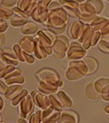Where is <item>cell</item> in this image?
<instances>
[{
    "label": "cell",
    "instance_id": "1",
    "mask_svg": "<svg viewBox=\"0 0 109 123\" xmlns=\"http://www.w3.org/2000/svg\"><path fill=\"white\" fill-rule=\"evenodd\" d=\"M88 75V67L82 59L70 60L65 70V78L69 81H76Z\"/></svg>",
    "mask_w": 109,
    "mask_h": 123
},
{
    "label": "cell",
    "instance_id": "2",
    "mask_svg": "<svg viewBox=\"0 0 109 123\" xmlns=\"http://www.w3.org/2000/svg\"><path fill=\"white\" fill-rule=\"evenodd\" d=\"M68 13L65 11V9L62 7H58L56 9H51L48 12V18L45 26L58 27V26H65L68 22Z\"/></svg>",
    "mask_w": 109,
    "mask_h": 123
},
{
    "label": "cell",
    "instance_id": "3",
    "mask_svg": "<svg viewBox=\"0 0 109 123\" xmlns=\"http://www.w3.org/2000/svg\"><path fill=\"white\" fill-rule=\"evenodd\" d=\"M101 39V34L99 31L95 30L89 24H87L86 27L83 31L81 37L78 38V41L82 45L84 49L87 50L92 47L97 45L98 41Z\"/></svg>",
    "mask_w": 109,
    "mask_h": 123
},
{
    "label": "cell",
    "instance_id": "4",
    "mask_svg": "<svg viewBox=\"0 0 109 123\" xmlns=\"http://www.w3.org/2000/svg\"><path fill=\"white\" fill-rule=\"evenodd\" d=\"M77 13L79 19L86 24H90L98 16L95 6L88 0L83 3H79Z\"/></svg>",
    "mask_w": 109,
    "mask_h": 123
},
{
    "label": "cell",
    "instance_id": "5",
    "mask_svg": "<svg viewBox=\"0 0 109 123\" xmlns=\"http://www.w3.org/2000/svg\"><path fill=\"white\" fill-rule=\"evenodd\" d=\"M69 39L64 35L57 36L52 44L53 55L58 59H63L66 57V52L69 47Z\"/></svg>",
    "mask_w": 109,
    "mask_h": 123
},
{
    "label": "cell",
    "instance_id": "6",
    "mask_svg": "<svg viewBox=\"0 0 109 123\" xmlns=\"http://www.w3.org/2000/svg\"><path fill=\"white\" fill-rule=\"evenodd\" d=\"M35 77L38 81H44V82H48V83H53L57 85L59 88L63 86V81L60 79L59 75L55 69L45 68L36 72Z\"/></svg>",
    "mask_w": 109,
    "mask_h": 123
},
{
    "label": "cell",
    "instance_id": "7",
    "mask_svg": "<svg viewBox=\"0 0 109 123\" xmlns=\"http://www.w3.org/2000/svg\"><path fill=\"white\" fill-rule=\"evenodd\" d=\"M52 2V0H39L36 8L31 15L33 20L40 24L45 25L48 18V6Z\"/></svg>",
    "mask_w": 109,
    "mask_h": 123
},
{
    "label": "cell",
    "instance_id": "8",
    "mask_svg": "<svg viewBox=\"0 0 109 123\" xmlns=\"http://www.w3.org/2000/svg\"><path fill=\"white\" fill-rule=\"evenodd\" d=\"M90 26L101 34V39L109 40V18L97 16L90 24Z\"/></svg>",
    "mask_w": 109,
    "mask_h": 123
},
{
    "label": "cell",
    "instance_id": "9",
    "mask_svg": "<svg viewBox=\"0 0 109 123\" xmlns=\"http://www.w3.org/2000/svg\"><path fill=\"white\" fill-rule=\"evenodd\" d=\"M35 103L33 101V98L31 95L27 94L18 104V115L20 118L28 119L33 111L35 110Z\"/></svg>",
    "mask_w": 109,
    "mask_h": 123
},
{
    "label": "cell",
    "instance_id": "10",
    "mask_svg": "<svg viewBox=\"0 0 109 123\" xmlns=\"http://www.w3.org/2000/svg\"><path fill=\"white\" fill-rule=\"evenodd\" d=\"M86 50L84 49L77 40H73L72 42H70L66 52V57L69 60L82 59L86 56Z\"/></svg>",
    "mask_w": 109,
    "mask_h": 123
},
{
    "label": "cell",
    "instance_id": "11",
    "mask_svg": "<svg viewBox=\"0 0 109 123\" xmlns=\"http://www.w3.org/2000/svg\"><path fill=\"white\" fill-rule=\"evenodd\" d=\"M3 79L5 80V82H6V84L7 86L13 85V84H20V85H23V84H25V82H26V79L22 75L21 70L19 68H17V67L14 68L13 70L10 71Z\"/></svg>",
    "mask_w": 109,
    "mask_h": 123
},
{
    "label": "cell",
    "instance_id": "12",
    "mask_svg": "<svg viewBox=\"0 0 109 123\" xmlns=\"http://www.w3.org/2000/svg\"><path fill=\"white\" fill-rule=\"evenodd\" d=\"M86 26L87 24L82 22L81 20H77V21H74L73 23H71L68 28L70 37L73 40H78Z\"/></svg>",
    "mask_w": 109,
    "mask_h": 123
},
{
    "label": "cell",
    "instance_id": "13",
    "mask_svg": "<svg viewBox=\"0 0 109 123\" xmlns=\"http://www.w3.org/2000/svg\"><path fill=\"white\" fill-rule=\"evenodd\" d=\"M31 97L33 98V101L35 103V105L39 108L41 110H44L46 108H47L50 106V102H49V98L48 96L45 95L40 91H36V90H33L31 92Z\"/></svg>",
    "mask_w": 109,
    "mask_h": 123
},
{
    "label": "cell",
    "instance_id": "14",
    "mask_svg": "<svg viewBox=\"0 0 109 123\" xmlns=\"http://www.w3.org/2000/svg\"><path fill=\"white\" fill-rule=\"evenodd\" d=\"M18 45L25 53L33 54L35 51V37L32 36H24L19 40Z\"/></svg>",
    "mask_w": 109,
    "mask_h": 123
},
{
    "label": "cell",
    "instance_id": "15",
    "mask_svg": "<svg viewBox=\"0 0 109 123\" xmlns=\"http://www.w3.org/2000/svg\"><path fill=\"white\" fill-rule=\"evenodd\" d=\"M59 3L62 5V6L65 9V11L68 13V15L78 18L77 8H78L79 3L75 0H59Z\"/></svg>",
    "mask_w": 109,
    "mask_h": 123
},
{
    "label": "cell",
    "instance_id": "16",
    "mask_svg": "<svg viewBox=\"0 0 109 123\" xmlns=\"http://www.w3.org/2000/svg\"><path fill=\"white\" fill-rule=\"evenodd\" d=\"M38 2H39V0H18L17 6L23 11H25L31 18V15L34 12V10L36 8Z\"/></svg>",
    "mask_w": 109,
    "mask_h": 123
},
{
    "label": "cell",
    "instance_id": "17",
    "mask_svg": "<svg viewBox=\"0 0 109 123\" xmlns=\"http://www.w3.org/2000/svg\"><path fill=\"white\" fill-rule=\"evenodd\" d=\"M35 57L39 60L46 59L48 56L52 55V53L50 52L45 46H44L39 40L35 37V51H34Z\"/></svg>",
    "mask_w": 109,
    "mask_h": 123
},
{
    "label": "cell",
    "instance_id": "18",
    "mask_svg": "<svg viewBox=\"0 0 109 123\" xmlns=\"http://www.w3.org/2000/svg\"><path fill=\"white\" fill-rule=\"evenodd\" d=\"M2 59L6 63H7L8 65H12V66L17 67L18 65V63H19L13 49H7V48L2 49Z\"/></svg>",
    "mask_w": 109,
    "mask_h": 123
},
{
    "label": "cell",
    "instance_id": "19",
    "mask_svg": "<svg viewBox=\"0 0 109 123\" xmlns=\"http://www.w3.org/2000/svg\"><path fill=\"white\" fill-rule=\"evenodd\" d=\"M59 87L53 83H48V82H44V81H39L38 87H37V90L43 93L45 95H50V94H55L57 93Z\"/></svg>",
    "mask_w": 109,
    "mask_h": 123
},
{
    "label": "cell",
    "instance_id": "20",
    "mask_svg": "<svg viewBox=\"0 0 109 123\" xmlns=\"http://www.w3.org/2000/svg\"><path fill=\"white\" fill-rule=\"evenodd\" d=\"M66 122H78V115L73 110L61 111V116L58 119V123Z\"/></svg>",
    "mask_w": 109,
    "mask_h": 123
},
{
    "label": "cell",
    "instance_id": "21",
    "mask_svg": "<svg viewBox=\"0 0 109 123\" xmlns=\"http://www.w3.org/2000/svg\"><path fill=\"white\" fill-rule=\"evenodd\" d=\"M38 29V26L35 24V22H27L24 25V26L20 27V32L22 35L24 36H32L35 35L37 33Z\"/></svg>",
    "mask_w": 109,
    "mask_h": 123
},
{
    "label": "cell",
    "instance_id": "22",
    "mask_svg": "<svg viewBox=\"0 0 109 123\" xmlns=\"http://www.w3.org/2000/svg\"><path fill=\"white\" fill-rule=\"evenodd\" d=\"M85 95L87 98H89L91 100H97L98 98H100V94L97 92V90L95 88L94 82H89L88 84L86 85Z\"/></svg>",
    "mask_w": 109,
    "mask_h": 123
},
{
    "label": "cell",
    "instance_id": "23",
    "mask_svg": "<svg viewBox=\"0 0 109 123\" xmlns=\"http://www.w3.org/2000/svg\"><path fill=\"white\" fill-rule=\"evenodd\" d=\"M22 89H23V88H22V85H20V84L10 85V86H8V88L6 89V93L4 94V96L7 100L11 101L17 95L18 93L21 91Z\"/></svg>",
    "mask_w": 109,
    "mask_h": 123
},
{
    "label": "cell",
    "instance_id": "24",
    "mask_svg": "<svg viewBox=\"0 0 109 123\" xmlns=\"http://www.w3.org/2000/svg\"><path fill=\"white\" fill-rule=\"evenodd\" d=\"M83 60L86 62V64L88 67V75L89 74H93L97 71L98 69V67H99V64H98V61L96 60L95 57H86L83 58Z\"/></svg>",
    "mask_w": 109,
    "mask_h": 123
},
{
    "label": "cell",
    "instance_id": "25",
    "mask_svg": "<svg viewBox=\"0 0 109 123\" xmlns=\"http://www.w3.org/2000/svg\"><path fill=\"white\" fill-rule=\"evenodd\" d=\"M57 95L58 96L61 103L64 106V109H70L73 106V100L67 95V93H65V91H62L61 90V91H57Z\"/></svg>",
    "mask_w": 109,
    "mask_h": 123
},
{
    "label": "cell",
    "instance_id": "26",
    "mask_svg": "<svg viewBox=\"0 0 109 123\" xmlns=\"http://www.w3.org/2000/svg\"><path fill=\"white\" fill-rule=\"evenodd\" d=\"M48 98H49L50 105L52 106L56 110L62 111V110H64V106H63V104L61 103V101H60V99H59L58 96L57 95V93L48 95Z\"/></svg>",
    "mask_w": 109,
    "mask_h": 123
},
{
    "label": "cell",
    "instance_id": "27",
    "mask_svg": "<svg viewBox=\"0 0 109 123\" xmlns=\"http://www.w3.org/2000/svg\"><path fill=\"white\" fill-rule=\"evenodd\" d=\"M13 16V9L11 7H6V6L0 4V18L1 19L7 21V20H10Z\"/></svg>",
    "mask_w": 109,
    "mask_h": 123
},
{
    "label": "cell",
    "instance_id": "28",
    "mask_svg": "<svg viewBox=\"0 0 109 123\" xmlns=\"http://www.w3.org/2000/svg\"><path fill=\"white\" fill-rule=\"evenodd\" d=\"M27 22V18L19 17L17 15H14L10 19V25L14 27H22Z\"/></svg>",
    "mask_w": 109,
    "mask_h": 123
},
{
    "label": "cell",
    "instance_id": "29",
    "mask_svg": "<svg viewBox=\"0 0 109 123\" xmlns=\"http://www.w3.org/2000/svg\"><path fill=\"white\" fill-rule=\"evenodd\" d=\"M108 84L109 79L108 78H105V77L99 78V79H97L96 80L94 81V86H95V88H96V89L97 90V92L99 93V94L102 91V89L105 88V86H107Z\"/></svg>",
    "mask_w": 109,
    "mask_h": 123
},
{
    "label": "cell",
    "instance_id": "30",
    "mask_svg": "<svg viewBox=\"0 0 109 123\" xmlns=\"http://www.w3.org/2000/svg\"><path fill=\"white\" fill-rule=\"evenodd\" d=\"M28 94V92H27V90L26 89H22L20 92L18 93L17 95L16 96V97L14 98L13 99L11 100V105L13 106V107H16V106H18V104H19V102L24 98L26 97V95Z\"/></svg>",
    "mask_w": 109,
    "mask_h": 123
},
{
    "label": "cell",
    "instance_id": "31",
    "mask_svg": "<svg viewBox=\"0 0 109 123\" xmlns=\"http://www.w3.org/2000/svg\"><path fill=\"white\" fill-rule=\"evenodd\" d=\"M60 116H61V111L55 110L47 118L43 119L42 122H58V119L60 118Z\"/></svg>",
    "mask_w": 109,
    "mask_h": 123
},
{
    "label": "cell",
    "instance_id": "32",
    "mask_svg": "<svg viewBox=\"0 0 109 123\" xmlns=\"http://www.w3.org/2000/svg\"><path fill=\"white\" fill-rule=\"evenodd\" d=\"M13 50L16 53V56L17 57L18 61L22 62V63H25V54L26 53L24 52L21 49V48L19 47L18 44H15L13 46Z\"/></svg>",
    "mask_w": 109,
    "mask_h": 123
},
{
    "label": "cell",
    "instance_id": "33",
    "mask_svg": "<svg viewBox=\"0 0 109 123\" xmlns=\"http://www.w3.org/2000/svg\"><path fill=\"white\" fill-rule=\"evenodd\" d=\"M27 122L39 123L42 122V110H37L34 114H31L27 119Z\"/></svg>",
    "mask_w": 109,
    "mask_h": 123
},
{
    "label": "cell",
    "instance_id": "34",
    "mask_svg": "<svg viewBox=\"0 0 109 123\" xmlns=\"http://www.w3.org/2000/svg\"><path fill=\"white\" fill-rule=\"evenodd\" d=\"M88 1L90 3H92L93 6H95L97 15H100L104 11V9H105V4H104V2L102 0H88Z\"/></svg>",
    "mask_w": 109,
    "mask_h": 123
},
{
    "label": "cell",
    "instance_id": "35",
    "mask_svg": "<svg viewBox=\"0 0 109 123\" xmlns=\"http://www.w3.org/2000/svg\"><path fill=\"white\" fill-rule=\"evenodd\" d=\"M97 47L101 52L109 54V43L107 40L100 39L97 43Z\"/></svg>",
    "mask_w": 109,
    "mask_h": 123
},
{
    "label": "cell",
    "instance_id": "36",
    "mask_svg": "<svg viewBox=\"0 0 109 123\" xmlns=\"http://www.w3.org/2000/svg\"><path fill=\"white\" fill-rule=\"evenodd\" d=\"M46 29L49 30L50 32H52L54 35L56 36H59V35H63L64 33L66 30V25L63 26H58V27H53V26H48L46 27Z\"/></svg>",
    "mask_w": 109,
    "mask_h": 123
},
{
    "label": "cell",
    "instance_id": "37",
    "mask_svg": "<svg viewBox=\"0 0 109 123\" xmlns=\"http://www.w3.org/2000/svg\"><path fill=\"white\" fill-rule=\"evenodd\" d=\"M100 98H102L104 101L109 102V84L102 89V91L100 92Z\"/></svg>",
    "mask_w": 109,
    "mask_h": 123
},
{
    "label": "cell",
    "instance_id": "38",
    "mask_svg": "<svg viewBox=\"0 0 109 123\" xmlns=\"http://www.w3.org/2000/svg\"><path fill=\"white\" fill-rule=\"evenodd\" d=\"M17 2H18V0H2L0 4L5 6H6V7H11V8H13L15 6H17Z\"/></svg>",
    "mask_w": 109,
    "mask_h": 123
},
{
    "label": "cell",
    "instance_id": "39",
    "mask_svg": "<svg viewBox=\"0 0 109 123\" xmlns=\"http://www.w3.org/2000/svg\"><path fill=\"white\" fill-rule=\"evenodd\" d=\"M12 9H13L14 15H17V16H19V17H22V18H30L29 15H27L25 11L21 10V9L19 8V7H17V6H15V7H13Z\"/></svg>",
    "mask_w": 109,
    "mask_h": 123
},
{
    "label": "cell",
    "instance_id": "40",
    "mask_svg": "<svg viewBox=\"0 0 109 123\" xmlns=\"http://www.w3.org/2000/svg\"><path fill=\"white\" fill-rule=\"evenodd\" d=\"M35 61V58L31 54H27L26 53L25 54V63H27V64H34Z\"/></svg>",
    "mask_w": 109,
    "mask_h": 123
},
{
    "label": "cell",
    "instance_id": "41",
    "mask_svg": "<svg viewBox=\"0 0 109 123\" xmlns=\"http://www.w3.org/2000/svg\"><path fill=\"white\" fill-rule=\"evenodd\" d=\"M58 7H62V5L59 3V1L57 2V1H52L49 6H48V10H51V9H56L58 8Z\"/></svg>",
    "mask_w": 109,
    "mask_h": 123
},
{
    "label": "cell",
    "instance_id": "42",
    "mask_svg": "<svg viewBox=\"0 0 109 123\" xmlns=\"http://www.w3.org/2000/svg\"><path fill=\"white\" fill-rule=\"evenodd\" d=\"M7 88H8V86L6 84V82L2 81L0 79V94L1 95H4L5 93H6V91Z\"/></svg>",
    "mask_w": 109,
    "mask_h": 123
},
{
    "label": "cell",
    "instance_id": "43",
    "mask_svg": "<svg viewBox=\"0 0 109 123\" xmlns=\"http://www.w3.org/2000/svg\"><path fill=\"white\" fill-rule=\"evenodd\" d=\"M8 28V23L6 21H2L0 22V34L1 33H5Z\"/></svg>",
    "mask_w": 109,
    "mask_h": 123
},
{
    "label": "cell",
    "instance_id": "44",
    "mask_svg": "<svg viewBox=\"0 0 109 123\" xmlns=\"http://www.w3.org/2000/svg\"><path fill=\"white\" fill-rule=\"evenodd\" d=\"M9 65L7 64V63H6V62L2 59V58H0V72L2 70H4L6 68H7Z\"/></svg>",
    "mask_w": 109,
    "mask_h": 123
},
{
    "label": "cell",
    "instance_id": "45",
    "mask_svg": "<svg viewBox=\"0 0 109 123\" xmlns=\"http://www.w3.org/2000/svg\"><path fill=\"white\" fill-rule=\"evenodd\" d=\"M6 43V36L4 33L0 34V48H2Z\"/></svg>",
    "mask_w": 109,
    "mask_h": 123
},
{
    "label": "cell",
    "instance_id": "46",
    "mask_svg": "<svg viewBox=\"0 0 109 123\" xmlns=\"http://www.w3.org/2000/svg\"><path fill=\"white\" fill-rule=\"evenodd\" d=\"M5 109V102L3 100V98L0 97V112Z\"/></svg>",
    "mask_w": 109,
    "mask_h": 123
},
{
    "label": "cell",
    "instance_id": "47",
    "mask_svg": "<svg viewBox=\"0 0 109 123\" xmlns=\"http://www.w3.org/2000/svg\"><path fill=\"white\" fill-rule=\"evenodd\" d=\"M105 113L109 116V105L105 106Z\"/></svg>",
    "mask_w": 109,
    "mask_h": 123
},
{
    "label": "cell",
    "instance_id": "48",
    "mask_svg": "<svg viewBox=\"0 0 109 123\" xmlns=\"http://www.w3.org/2000/svg\"><path fill=\"white\" fill-rule=\"evenodd\" d=\"M17 121H18V122H27V120H26V119H24V118H20Z\"/></svg>",
    "mask_w": 109,
    "mask_h": 123
},
{
    "label": "cell",
    "instance_id": "49",
    "mask_svg": "<svg viewBox=\"0 0 109 123\" xmlns=\"http://www.w3.org/2000/svg\"><path fill=\"white\" fill-rule=\"evenodd\" d=\"M0 122H4V120H3V116L1 114V112H0Z\"/></svg>",
    "mask_w": 109,
    "mask_h": 123
},
{
    "label": "cell",
    "instance_id": "50",
    "mask_svg": "<svg viewBox=\"0 0 109 123\" xmlns=\"http://www.w3.org/2000/svg\"><path fill=\"white\" fill-rule=\"evenodd\" d=\"M0 58H2V49H0Z\"/></svg>",
    "mask_w": 109,
    "mask_h": 123
},
{
    "label": "cell",
    "instance_id": "51",
    "mask_svg": "<svg viewBox=\"0 0 109 123\" xmlns=\"http://www.w3.org/2000/svg\"><path fill=\"white\" fill-rule=\"evenodd\" d=\"M106 1H107V2H108V3H109V0H106Z\"/></svg>",
    "mask_w": 109,
    "mask_h": 123
},
{
    "label": "cell",
    "instance_id": "52",
    "mask_svg": "<svg viewBox=\"0 0 109 123\" xmlns=\"http://www.w3.org/2000/svg\"><path fill=\"white\" fill-rule=\"evenodd\" d=\"M107 41H108V43H109V40H107Z\"/></svg>",
    "mask_w": 109,
    "mask_h": 123
},
{
    "label": "cell",
    "instance_id": "53",
    "mask_svg": "<svg viewBox=\"0 0 109 123\" xmlns=\"http://www.w3.org/2000/svg\"><path fill=\"white\" fill-rule=\"evenodd\" d=\"M0 49H1V48H0Z\"/></svg>",
    "mask_w": 109,
    "mask_h": 123
}]
</instances>
